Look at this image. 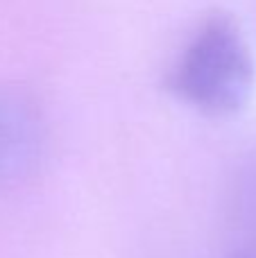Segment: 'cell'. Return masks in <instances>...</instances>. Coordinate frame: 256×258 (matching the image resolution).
Wrapping results in <instances>:
<instances>
[{
	"label": "cell",
	"mask_w": 256,
	"mask_h": 258,
	"mask_svg": "<svg viewBox=\"0 0 256 258\" xmlns=\"http://www.w3.org/2000/svg\"><path fill=\"white\" fill-rule=\"evenodd\" d=\"M254 82V57L243 30L227 14H211L190 36L166 84L195 111L229 118L249 104Z\"/></svg>",
	"instance_id": "6da1fadb"
},
{
	"label": "cell",
	"mask_w": 256,
	"mask_h": 258,
	"mask_svg": "<svg viewBox=\"0 0 256 258\" xmlns=\"http://www.w3.org/2000/svg\"><path fill=\"white\" fill-rule=\"evenodd\" d=\"M48 120L27 91L0 82V197L25 188L48 159Z\"/></svg>",
	"instance_id": "7a4b0ae2"
},
{
	"label": "cell",
	"mask_w": 256,
	"mask_h": 258,
	"mask_svg": "<svg viewBox=\"0 0 256 258\" xmlns=\"http://www.w3.org/2000/svg\"><path fill=\"white\" fill-rule=\"evenodd\" d=\"M234 258H256V154L240 163L229 190Z\"/></svg>",
	"instance_id": "3957f363"
}]
</instances>
